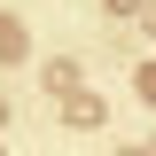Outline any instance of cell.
Listing matches in <instances>:
<instances>
[{
  "label": "cell",
  "mask_w": 156,
  "mask_h": 156,
  "mask_svg": "<svg viewBox=\"0 0 156 156\" xmlns=\"http://www.w3.org/2000/svg\"><path fill=\"white\" fill-rule=\"evenodd\" d=\"M62 117H70L78 133H94V125H101V101H94V94H70V101H62Z\"/></svg>",
  "instance_id": "obj_1"
},
{
  "label": "cell",
  "mask_w": 156,
  "mask_h": 156,
  "mask_svg": "<svg viewBox=\"0 0 156 156\" xmlns=\"http://www.w3.org/2000/svg\"><path fill=\"white\" fill-rule=\"evenodd\" d=\"M0 62H23V23L0 16Z\"/></svg>",
  "instance_id": "obj_2"
},
{
  "label": "cell",
  "mask_w": 156,
  "mask_h": 156,
  "mask_svg": "<svg viewBox=\"0 0 156 156\" xmlns=\"http://www.w3.org/2000/svg\"><path fill=\"white\" fill-rule=\"evenodd\" d=\"M47 86H55V94L70 101V94H78V62H47Z\"/></svg>",
  "instance_id": "obj_3"
},
{
  "label": "cell",
  "mask_w": 156,
  "mask_h": 156,
  "mask_svg": "<svg viewBox=\"0 0 156 156\" xmlns=\"http://www.w3.org/2000/svg\"><path fill=\"white\" fill-rule=\"evenodd\" d=\"M109 16H140V0H109Z\"/></svg>",
  "instance_id": "obj_4"
},
{
  "label": "cell",
  "mask_w": 156,
  "mask_h": 156,
  "mask_svg": "<svg viewBox=\"0 0 156 156\" xmlns=\"http://www.w3.org/2000/svg\"><path fill=\"white\" fill-rule=\"evenodd\" d=\"M140 94H148V101H156V62H148V70H140Z\"/></svg>",
  "instance_id": "obj_5"
},
{
  "label": "cell",
  "mask_w": 156,
  "mask_h": 156,
  "mask_svg": "<svg viewBox=\"0 0 156 156\" xmlns=\"http://www.w3.org/2000/svg\"><path fill=\"white\" fill-rule=\"evenodd\" d=\"M0 125H8V94H0Z\"/></svg>",
  "instance_id": "obj_6"
}]
</instances>
